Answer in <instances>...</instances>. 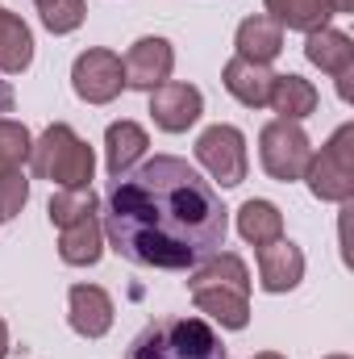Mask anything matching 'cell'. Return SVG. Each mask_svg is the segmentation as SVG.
I'll use <instances>...</instances> for the list:
<instances>
[{"label": "cell", "instance_id": "1", "mask_svg": "<svg viewBox=\"0 0 354 359\" xmlns=\"http://www.w3.org/2000/svg\"><path fill=\"white\" fill-rule=\"evenodd\" d=\"M104 243L134 268L192 271L225 247L229 209L179 155H155L108 184Z\"/></svg>", "mask_w": 354, "mask_h": 359}, {"label": "cell", "instance_id": "2", "mask_svg": "<svg viewBox=\"0 0 354 359\" xmlns=\"http://www.w3.org/2000/svg\"><path fill=\"white\" fill-rule=\"evenodd\" d=\"M187 292L200 313H208L221 330H246L250 326V268L234 251L208 255L200 268H192Z\"/></svg>", "mask_w": 354, "mask_h": 359}, {"label": "cell", "instance_id": "3", "mask_svg": "<svg viewBox=\"0 0 354 359\" xmlns=\"http://www.w3.org/2000/svg\"><path fill=\"white\" fill-rule=\"evenodd\" d=\"M125 359H229V347L204 318H159L129 343Z\"/></svg>", "mask_w": 354, "mask_h": 359}, {"label": "cell", "instance_id": "4", "mask_svg": "<svg viewBox=\"0 0 354 359\" xmlns=\"http://www.w3.org/2000/svg\"><path fill=\"white\" fill-rule=\"evenodd\" d=\"M29 163H34V176L50 180L59 188H92V172H96L92 147L67 121H55L42 130V138L29 151Z\"/></svg>", "mask_w": 354, "mask_h": 359}, {"label": "cell", "instance_id": "5", "mask_svg": "<svg viewBox=\"0 0 354 359\" xmlns=\"http://www.w3.org/2000/svg\"><path fill=\"white\" fill-rule=\"evenodd\" d=\"M309 192L325 205H346L354 196V121L338 126L330 142L309 159L304 168Z\"/></svg>", "mask_w": 354, "mask_h": 359}, {"label": "cell", "instance_id": "6", "mask_svg": "<svg viewBox=\"0 0 354 359\" xmlns=\"http://www.w3.org/2000/svg\"><path fill=\"white\" fill-rule=\"evenodd\" d=\"M313 159V142L300 130V121H267L259 134V163L271 180L279 184H296L304 180V168Z\"/></svg>", "mask_w": 354, "mask_h": 359}, {"label": "cell", "instance_id": "7", "mask_svg": "<svg viewBox=\"0 0 354 359\" xmlns=\"http://www.w3.org/2000/svg\"><path fill=\"white\" fill-rule=\"evenodd\" d=\"M196 163L217 180L221 188H238L246 172H250V155H246V134L238 126H208L200 138H196Z\"/></svg>", "mask_w": 354, "mask_h": 359}, {"label": "cell", "instance_id": "8", "mask_svg": "<svg viewBox=\"0 0 354 359\" xmlns=\"http://www.w3.org/2000/svg\"><path fill=\"white\" fill-rule=\"evenodd\" d=\"M71 88L84 104H113L125 88V72H121V55L92 46L71 63Z\"/></svg>", "mask_w": 354, "mask_h": 359}, {"label": "cell", "instance_id": "9", "mask_svg": "<svg viewBox=\"0 0 354 359\" xmlns=\"http://www.w3.org/2000/svg\"><path fill=\"white\" fill-rule=\"evenodd\" d=\"M121 72H125V88L155 92L159 84H167L171 72H176V46L167 38H159V34H146V38H138L125 50Z\"/></svg>", "mask_w": 354, "mask_h": 359}, {"label": "cell", "instance_id": "10", "mask_svg": "<svg viewBox=\"0 0 354 359\" xmlns=\"http://www.w3.org/2000/svg\"><path fill=\"white\" fill-rule=\"evenodd\" d=\"M204 113V96L196 84H183V80H167L150 92V117L163 134H183L200 121Z\"/></svg>", "mask_w": 354, "mask_h": 359}, {"label": "cell", "instance_id": "11", "mask_svg": "<svg viewBox=\"0 0 354 359\" xmlns=\"http://www.w3.org/2000/svg\"><path fill=\"white\" fill-rule=\"evenodd\" d=\"M113 297L100 288V284H71L67 292V326L80 334V339H104L113 330Z\"/></svg>", "mask_w": 354, "mask_h": 359}, {"label": "cell", "instance_id": "12", "mask_svg": "<svg viewBox=\"0 0 354 359\" xmlns=\"http://www.w3.org/2000/svg\"><path fill=\"white\" fill-rule=\"evenodd\" d=\"M255 259H259V284H263V292L279 297V292H292L304 280V251L292 238H275V243L259 247Z\"/></svg>", "mask_w": 354, "mask_h": 359}, {"label": "cell", "instance_id": "13", "mask_svg": "<svg viewBox=\"0 0 354 359\" xmlns=\"http://www.w3.org/2000/svg\"><path fill=\"white\" fill-rule=\"evenodd\" d=\"M221 84L225 92L238 100V104H246V109H263L267 100H271V84H275V72L263 67V63H250V59H229L225 67H221Z\"/></svg>", "mask_w": 354, "mask_h": 359}, {"label": "cell", "instance_id": "14", "mask_svg": "<svg viewBox=\"0 0 354 359\" xmlns=\"http://www.w3.org/2000/svg\"><path fill=\"white\" fill-rule=\"evenodd\" d=\"M104 255V226H100V213L92 217H80L71 226L59 230V259L71 264V268H92L100 264Z\"/></svg>", "mask_w": 354, "mask_h": 359}, {"label": "cell", "instance_id": "15", "mask_svg": "<svg viewBox=\"0 0 354 359\" xmlns=\"http://www.w3.org/2000/svg\"><path fill=\"white\" fill-rule=\"evenodd\" d=\"M146 147H150V138H146V130L138 126V121H113L108 130H104V168H108V176H125V172H134V163L146 155Z\"/></svg>", "mask_w": 354, "mask_h": 359}, {"label": "cell", "instance_id": "16", "mask_svg": "<svg viewBox=\"0 0 354 359\" xmlns=\"http://www.w3.org/2000/svg\"><path fill=\"white\" fill-rule=\"evenodd\" d=\"M304 59L313 63V67H321L325 76H351L354 72V42L351 34H342V29H313L309 34V42H304Z\"/></svg>", "mask_w": 354, "mask_h": 359}, {"label": "cell", "instance_id": "17", "mask_svg": "<svg viewBox=\"0 0 354 359\" xmlns=\"http://www.w3.org/2000/svg\"><path fill=\"white\" fill-rule=\"evenodd\" d=\"M234 46H238V59H250V63L271 67V63L279 59V50H283V29H279L267 13H255V17H246V21L238 25Z\"/></svg>", "mask_w": 354, "mask_h": 359}, {"label": "cell", "instance_id": "18", "mask_svg": "<svg viewBox=\"0 0 354 359\" xmlns=\"http://www.w3.org/2000/svg\"><path fill=\"white\" fill-rule=\"evenodd\" d=\"M267 104L279 113V121H304V117L317 113L321 92L313 88V80L288 72V76H275V84H271V100H267Z\"/></svg>", "mask_w": 354, "mask_h": 359}, {"label": "cell", "instance_id": "19", "mask_svg": "<svg viewBox=\"0 0 354 359\" xmlns=\"http://www.w3.org/2000/svg\"><path fill=\"white\" fill-rule=\"evenodd\" d=\"M238 234L255 251L267 247V243H275V238H283V213H279V205L263 201V196L242 201V209H238Z\"/></svg>", "mask_w": 354, "mask_h": 359}, {"label": "cell", "instance_id": "20", "mask_svg": "<svg viewBox=\"0 0 354 359\" xmlns=\"http://www.w3.org/2000/svg\"><path fill=\"white\" fill-rule=\"evenodd\" d=\"M29 63H34V34L17 13H8L0 4V72L21 76V72H29Z\"/></svg>", "mask_w": 354, "mask_h": 359}, {"label": "cell", "instance_id": "21", "mask_svg": "<svg viewBox=\"0 0 354 359\" xmlns=\"http://www.w3.org/2000/svg\"><path fill=\"white\" fill-rule=\"evenodd\" d=\"M267 17L279 25V29H300V34H313V29H325L334 8L330 0H263Z\"/></svg>", "mask_w": 354, "mask_h": 359}, {"label": "cell", "instance_id": "22", "mask_svg": "<svg viewBox=\"0 0 354 359\" xmlns=\"http://www.w3.org/2000/svg\"><path fill=\"white\" fill-rule=\"evenodd\" d=\"M46 213H50V226L63 230V226H71V222H80V217L100 213V201H96L92 188H59V192L50 196Z\"/></svg>", "mask_w": 354, "mask_h": 359}, {"label": "cell", "instance_id": "23", "mask_svg": "<svg viewBox=\"0 0 354 359\" xmlns=\"http://www.w3.org/2000/svg\"><path fill=\"white\" fill-rule=\"evenodd\" d=\"M34 8H38L42 25H46L55 38L76 34V29L84 25V17H88V4H84V0H34Z\"/></svg>", "mask_w": 354, "mask_h": 359}, {"label": "cell", "instance_id": "24", "mask_svg": "<svg viewBox=\"0 0 354 359\" xmlns=\"http://www.w3.org/2000/svg\"><path fill=\"white\" fill-rule=\"evenodd\" d=\"M29 151H34V134H29L21 121L0 117V172L21 168V163L29 159Z\"/></svg>", "mask_w": 354, "mask_h": 359}, {"label": "cell", "instance_id": "25", "mask_svg": "<svg viewBox=\"0 0 354 359\" xmlns=\"http://www.w3.org/2000/svg\"><path fill=\"white\" fill-rule=\"evenodd\" d=\"M25 201H29V180H25V172L21 168L0 172V222H13L25 209Z\"/></svg>", "mask_w": 354, "mask_h": 359}, {"label": "cell", "instance_id": "26", "mask_svg": "<svg viewBox=\"0 0 354 359\" xmlns=\"http://www.w3.org/2000/svg\"><path fill=\"white\" fill-rule=\"evenodd\" d=\"M8 109H13V88L0 80V113H8Z\"/></svg>", "mask_w": 354, "mask_h": 359}, {"label": "cell", "instance_id": "27", "mask_svg": "<svg viewBox=\"0 0 354 359\" xmlns=\"http://www.w3.org/2000/svg\"><path fill=\"white\" fill-rule=\"evenodd\" d=\"M8 355V326H4V318H0V359Z\"/></svg>", "mask_w": 354, "mask_h": 359}, {"label": "cell", "instance_id": "28", "mask_svg": "<svg viewBox=\"0 0 354 359\" xmlns=\"http://www.w3.org/2000/svg\"><path fill=\"white\" fill-rule=\"evenodd\" d=\"M334 13H354V0H330Z\"/></svg>", "mask_w": 354, "mask_h": 359}, {"label": "cell", "instance_id": "29", "mask_svg": "<svg viewBox=\"0 0 354 359\" xmlns=\"http://www.w3.org/2000/svg\"><path fill=\"white\" fill-rule=\"evenodd\" d=\"M255 359H288V355H279V351H259Z\"/></svg>", "mask_w": 354, "mask_h": 359}, {"label": "cell", "instance_id": "30", "mask_svg": "<svg viewBox=\"0 0 354 359\" xmlns=\"http://www.w3.org/2000/svg\"><path fill=\"white\" fill-rule=\"evenodd\" d=\"M325 359H351V355H325Z\"/></svg>", "mask_w": 354, "mask_h": 359}]
</instances>
